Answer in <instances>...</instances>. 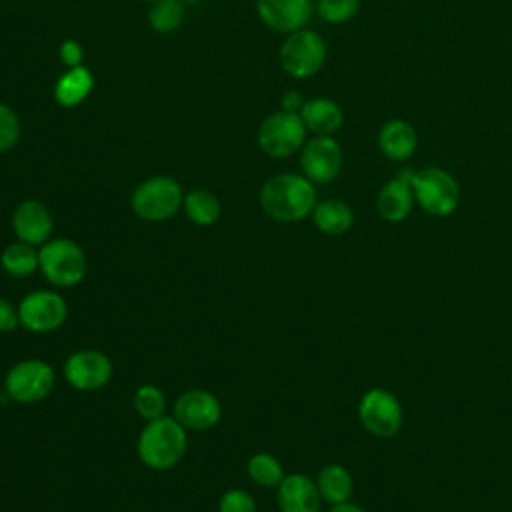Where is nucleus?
Segmentation results:
<instances>
[{"instance_id":"nucleus-34","label":"nucleus","mask_w":512,"mask_h":512,"mask_svg":"<svg viewBox=\"0 0 512 512\" xmlns=\"http://www.w3.org/2000/svg\"><path fill=\"white\" fill-rule=\"evenodd\" d=\"M328 512H366L362 506L358 504H352V502H344V504H336V506H330Z\"/></svg>"},{"instance_id":"nucleus-6","label":"nucleus","mask_w":512,"mask_h":512,"mask_svg":"<svg viewBox=\"0 0 512 512\" xmlns=\"http://www.w3.org/2000/svg\"><path fill=\"white\" fill-rule=\"evenodd\" d=\"M326 56V40L310 28L286 34L278 52L282 70L296 80H306L318 74L326 62Z\"/></svg>"},{"instance_id":"nucleus-19","label":"nucleus","mask_w":512,"mask_h":512,"mask_svg":"<svg viewBox=\"0 0 512 512\" xmlns=\"http://www.w3.org/2000/svg\"><path fill=\"white\" fill-rule=\"evenodd\" d=\"M300 118L306 130L314 136H334L344 122V112L336 100L328 96H314L304 100Z\"/></svg>"},{"instance_id":"nucleus-22","label":"nucleus","mask_w":512,"mask_h":512,"mask_svg":"<svg viewBox=\"0 0 512 512\" xmlns=\"http://www.w3.org/2000/svg\"><path fill=\"white\" fill-rule=\"evenodd\" d=\"M94 88V76L86 66L68 68L54 86V98L64 108L82 104Z\"/></svg>"},{"instance_id":"nucleus-31","label":"nucleus","mask_w":512,"mask_h":512,"mask_svg":"<svg viewBox=\"0 0 512 512\" xmlns=\"http://www.w3.org/2000/svg\"><path fill=\"white\" fill-rule=\"evenodd\" d=\"M58 56L66 68H76V66H82L84 50L76 40H64L58 48Z\"/></svg>"},{"instance_id":"nucleus-3","label":"nucleus","mask_w":512,"mask_h":512,"mask_svg":"<svg viewBox=\"0 0 512 512\" xmlns=\"http://www.w3.org/2000/svg\"><path fill=\"white\" fill-rule=\"evenodd\" d=\"M38 270L56 288L78 286L88 274L84 248L70 238H50L38 248Z\"/></svg>"},{"instance_id":"nucleus-8","label":"nucleus","mask_w":512,"mask_h":512,"mask_svg":"<svg viewBox=\"0 0 512 512\" xmlns=\"http://www.w3.org/2000/svg\"><path fill=\"white\" fill-rule=\"evenodd\" d=\"M56 384L54 368L38 358L16 362L4 376V394L18 404H36L50 396Z\"/></svg>"},{"instance_id":"nucleus-2","label":"nucleus","mask_w":512,"mask_h":512,"mask_svg":"<svg viewBox=\"0 0 512 512\" xmlns=\"http://www.w3.org/2000/svg\"><path fill=\"white\" fill-rule=\"evenodd\" d=\"M186 428L174 416L148 420L136 440V452L150 470H168L176 466L186 452Z\"/></svg>"},{"instance_id":"nucleus-17","label":"nucleus","mask_w":512,"mask_h":512,"mask_svg":"<svg viewBox=\"0 0 512 512\" xmlns=\"http://www.w3.org/2000/svg\"><path fill=\"white\" fill-rule=\"evenodd\" d=\"M322 496L316 480L302 472H292L278 484V508L280 512H320Z\"/></svg>"},{"instance_id":"nucleus-24","label":"nucleus","mask_w":512,"mask_h":512,"mask_svg":"<svg viewBox=\"0 0 512 512\" xmlns=\"http://www.w3.org/2000/svg\"><path fill=\"white\" fill-rule=\"evenodd\" d=\"M184 212L196 226H212L220 218V200L204 188H194L184 194Z\"/></svg>"},{"instance_id":"nucleus-9","label":"nucleus","mask_w":512,"mask_h":512,"mask_svg":"<svg viewBox=\"0 0 512 512\" xmlns=\"http://www.w3.org/2000/svg\"><path fill=\"white\" fill-rule=\"evenodd\" d=\"M358 420L368 434L376 438H392L402 428L404 410L390 390L370 388L358 402Z\"/></svg>"},{"instance_id":"nucleus-18","label":"nucleus","mask_w":512,"mask_h":512,"mask_svg":"<svg viewBox=\"0 0 512 512\" xmlns=\"http://www.w3.org/2000/svg\"><path fill=\"white\" fill-rule=\"evenodd\" d=\"M376 146L384 158L404 162L410 160L418 148V132L408 120L390 118L378 128Z\"/></svg>"},{"instance_id":"nucleus-30","label":"nucleus","mask_w":512,"mask_h":512,"mask_svg":"<svg viewBox=\"0 0 512 512\" xmlns=\"http://www.w3.org/2000/svg\"><path fill=\"white\" fill-rule=\"evenodd\" d=\"M218 512H256V502L246 490L230 488L220 496Z\"/></svg>"},{"instance_id":"nucleus-28","label":"nucleus","mask_w":512,"mask_h":512,"mask_svg":"<svg viewBox=\"0 0 512 512\" xmlns=\"http://www.w3.org/2000/svg\"><path fill=\"white\" fill-rule=\"evenodd\" d=\"M360 0H316L314 12L328 24H346L356 18Z\"/></svg>"},{"instance_id":"nucleus-1","label":"nucleus","mask_w":512,"mask_h":512,"mask_svg":"<svg viewBox=\"0 0 512 512\" xmlns=\"http://www.w3.org/2000/svg\"><path fill=\"white\" fill-rule=\"evenodd\" d=\"M316 202V184L304 174H274L260 190V208L276 222H300L312 214Z\"/></svg>"},{"instance_id":"nucleus-36","label":"nucleus","mask_w":512,"mask_h":512,"mask_svg":"<svg viewBox=\"0 0 512 512\" xmlns=\"http://www.w3.org/2000/svg\"><path fill=\"white\" fill-rule=\"evenodd\" d=\"M142 2H150V4H152V2H156V0H142Z\"/></svg>"},{"instance_id":"nucleus-4","label":"nucleus","mask_w":512,"mask_h":512,"mask_svg":"<svg viewBox=\"0 0 512 512\" xmlns=\"http://www.w3.org/2000/svg\"><path fill=\"white\" fill-rule=\"evenodd\" d=\"M414 200L426 214L434 218L450 216L460 204V184L448 170L440 166H424L412 170L410 176Z\"/></svg>"},{"instance_id":"nucleus-26","label":"nucleus","mask_w":512,"mask_h":512,"mask_svg":"<svg viewBox=\"0 0 512 512\" xmlns=\"http://www.w3.org/2000/svg\"><path fill=\"white\" fill-rule=\"evenodd\" d=\"M246 470L252 482L262 488H278V484L286 476L282 462L268 452H256L254 456H250Z\"/></svg>"},{"instance_id":"nucleus-21","label":"nucleus","mask_w":512,"mask_h":512,"mask_svg":"<svg viewBox=\"0 0 512 512\" xmlns=\"http://www.w3.org/2000/svg\"><path fill=\"white\" fill-rule=\"evenodd\" d=\"M316 486H318V492H320L322 500L328 502L330 506L350 502V498L354 494V478H352L350 470L342 464H336V462L326 464L318 472Z\"/></svg>"},{"instance_id":"nucleus-25","label":"nucleus","mask_w":512,"mask_h":512,"mask_svg":"<svg viewBox=\"0 0 512 512\" xmlns=\"http://www.w3.org/2000/svg\"><path fill=\"white\" fill-rule=\"evenodd\" d=\"M182 0H156L148 10V24L158 34L176 32L184 22V8Z\"/></svg>"},{"instance_id":"nucleus-11","label":"nucleus","mask_w":512,"mask_h":512,"mask_svg":"<svg viewBox=\"0 0 512 512\" xmlns=\"http://www.w3.org/2000/svg\"><path fill=\"white\" fill-rule=\"evenodd\" d=\"M344 166V150L334 136H312L300 150V170L312 184L334 182Z\"/></svg>"},{"instance_id":"nucleus-35","label":"nucleus","mask_w":512,"mask_h":512,"mask_svg":"<svg viewBox=\"0 0 512 512\" xmlns=\"http://www.w3.org/2000/svg\"><path fill=\"white\" fill-rule=\"evenodd\" d=\"M184 4H196V2H200V0H182Z\"/></svg>"},{"instance_id":"nucleus-27","label":"nucleus","mask_w":512,"mask_h":512,"mask_svg":"<svg viewBox=\"0 0 512 512\" xmlns=\"http://www.w3.org/2000/svg\"><path fill=\"white\" fill-rule=\"evenodd\" d=\"M134 410L146 422L164 416V410H166V396H164V392L158 386H154V384L138 386L136 392H134Z\"/></svg>"},{"instance_id":"nucleus-7","label":"nucleus","mask_w":512,"mask_h":512,"mask_svg":"<svg viewBox=\"0 0 512 512\" xmlns=\"http://www.w3.org/2000/svg\"><path fill=\"white\" fill-rule=\"evenodd\" d=\"M306 126L300 114L278 110L268 114L258 126L256 142L270 158H288L302 150L306 142Z\"/></svg>"},{"instance_id":"nucleus-12","label":"nucleus","mask_w":512,"mask_h":512,"mask_svg":"<svg viewBox=\"0 0 512 512\" xmlns=\"http://www.w3.org/2000/svg\"><path fill=\"white\" fill-rule=\"evenodd\" d=\"M64 378L66 382L82 392H92L104 388L112 378V362L110 358L92 348L72 352L64 362Z\"/></svg>"},{"instance_id":"nucleus-29","label":"nucleus","mask_w":512,"mask_h":512,"mask_svg":"<svg viewBox=\"0 0 512 512\" xmlns=\"http://www.w3.org/2000/svg\"><path fill=\"white\" fill-rule=\"evenodd\" d=\"M20 118L18 114L0 102V152L12 150L20 140Z\"/></svg>"},{"instance_id":"nucleus-33","label":"nucleus","mask_w":512,"mask_h":512,"mask_svg":"<svg viewBox=\"0 0 512 512\" xmlns=\"http://www.w3.org/2000/svg\"><path fill=\"white\" fill-rule=\"evenodd\" d=\"M304 106V98L298 90H288L284 96H282V102H280V110H286V112H294V114H300Z\"/></svg>"},{"instance_id":"nucleus-14","label":"nucleus","mask_w":512,"mask_h":512,"mask_svg":"<svg viewBox=\"0 0 512 512\" xmlns=\"http://www.w3.org/2000/svg\"><path fill=\"white\" fill-rule=\"evenodd\" d=\"M258 18L272 32L292 34L306 28L314 14L312 0H256Z\"/></svg>"},{"instance_id":"nucleus-32","label":"nucleus","mask_w":512,"mask_h":512,"mask_svg":"<svg viewBox=\"0 0 512 512\" xmlns=\"http://www.w3.org/2000/svg\"><path fill=\"white\" fill-rule=\"evenodd\" d=\"M20 326L18 306L8 302L6 298H0V332H14Z\"/></svg>"},{"instance_id":"nucleus-15","label":"nucleus","mask_w":512,"mask_h":512,"mask_svg":"<svg viewBox=\"0 0 512 512\" xmlns=\"http://www.w3.org/2000/svg\"><path fill=\"white\" fill-rule=\"evenodd\" d=\"M410 176L412 168H402L380 186L376 194V212L382 220L396 224L410 216L416 204Z\"/></svg>"},{"instance_id":"nucleus-5","label":"nucleus","mask_w":512,"mask_h":512,"mask_svg":"<svg viewBox=\"0 0 512 512\" xmlns=\"http://www.w3.org/2000/svg\"><path fill=\"white\" fill-rule=\"evenodd\" d=\"M182 186L170 176H152L136 186L130 198L132 212L146 222H164L182 208Z\"/></svg>"},{"instance_id":"nucleus-23","label":"nucleus","mask_w":512,"mask_h":512,"mask_svg":"<svg viewBox=\"0 0 512 512\" xmlns=\"http://www.w3.org/2000/svg\"><path fill=\"white\" fill-rule=\"evenodd\" d=\"M38 264H40L38 248L20 240L8 244L0 254L2 270L14 278H24L34 274L38 270Z\"/></svg>"},{"instance_id":"nucleus-20","label":"nucleus","mask_w":512,"mask_h":512,"mask_svg":"<svg viewBox=\"0 0 512 512\" xmlns=\"http://www.w3.org/2000/svg\"><path fill=\"white\" fill-rule=\"evenodd\" d=\"M314 226L326 236H342L354 226V210L350 204L338 198H326L316 202L312 210Z\"/></svg>"},{"instance_id":"nucleus-16","label":"nucleus","mask_w":512,"mask_h":512,"mask_svg":"<svg viewBox=\"0 0 512 512\" xmlns=\"http://www.w3.org/2000/svg\"><path fill=\"white\" fill-rule=\"evenodd\" d=\"M12 230L20 242L42 246L52 236L54 220L40 200H22L12 212Z\"/></svg>"},{"instance_id":"nucleus-13","label":"nucleus","mask_w":512,"mask_h":512,"mask_svg":"<svg viewBox=\"0 0 512 512\" xmlns=\"http://www.w3.org/2000/svg\"><path fill=\"white\" fill-rule=\"evenodd\" d=\"M172 416L186 428V430H208L214 428L222 418V404L220 400L200 388H192L182 392L172 408Z\"/></svg>"},{"instance_id":"nucleus-10","label":"nucleus","mask_w":512,"mask_h":512,"mask_svg":"<svg viewBox=\"0 0 512 512\" xmlns=\"http://www.w3.org/2000/svg\"><path fill=\"white\" fill-rule=\"evenodd\" d=\"M20 326L32 334L58 330L68 316V304L56 290H32L18 304Z\"/></svg>"}]
</instances>
